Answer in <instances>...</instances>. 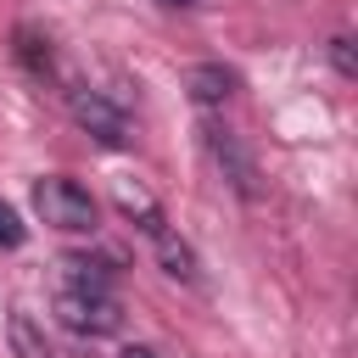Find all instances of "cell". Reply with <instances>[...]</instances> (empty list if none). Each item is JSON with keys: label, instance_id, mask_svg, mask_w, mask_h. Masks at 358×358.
<instances>
[{"label": "cell", "instance_id": "1", "mask_svg": "<svg viewBox=\"0 0 358 358\" xmlns=\"http://www.w3.org/2000/svg\"><path fill=\"white\" fill-rule=\"evenodd\" d=\"M34 207H39V218H45L50 229H62V235H90L95 218H101L95 196H90L73 173H45V179L34 185Z\"/></svg>", "mask_w": 358, "mask_h": 358}, {"label": "cell", "instance_id": "2", "mask_svg": "<svg viewBox=\"0 0 358 358\" xmlns=\"http://www.w3.org/2000/svg\"><path fill=\"white\" fill-rule=\"evenodd\" d=\"M62 95H67V112H73V123H78L84 134H95L101 145H123V140H129V117H123V106H117L112 95L78 84V78H73Z\"/></svg>", "mask_w": 358, "mask_h": 358}, {"label": "cell", "instance_id": "3", "mask_svg": "<svg viewBox=\"0 0 358 358\" xmlns=\"http://www.w3.org/2000/svg\"><path fill=\"white\" fill-rule=\"evenodd\" d=\"M201 140H207V151H213V162L224 168V179L252 201L257 196V168H252V157H246V145H241V134L229 129V123H201Z\"/></svg>", "mask_w": 358, "mask_h": 358}, {"label": "cell", "instance_id": "4", "mask_svg": "<svg viewBox=\"0 0 358 358\" xmlns=\"http://www.w3.org/2000/svg\"><path fill=\"white\" fill-rule=\"evenodd\" d=\"M56 313L73 336H112L123 324V308L117 296H78V291H62L56 296Z\"/></svg>", "mask_w": 358, "mask_h": 358}, {"label": "cell", "instance_id": "5", "mask_svg": "<svg viewBox=\"0 0 358 358\" xmlns=\"http://www.w3.org/2000/svg\"><path fill=\"white\" fill-rule=\"evenodd\" d=\"M11 56H17V67H22L34 84H56V45H50L45 28L17 22V28H11Z\"/></svg>", "mask_w": 358, "mask_h": 358}, {"label": "cell", "instance_id": "6", "mask_svg": "<svg viewBox=\"0 0 358 358\" xmlns=\"http://www.w3.org/2000/svg\"><path fill=\"white\" fill-rule=\"evenodd\" d=\"M62 280H67V291H78V296H112L117 268H112V257L67 252V257H62Z\"/></svg>", "mask_w": 358, "mask_h": 358}, {"label": "cell", "instance_id": "7", "mask_svg": "<svg viewBox=\"0 0 358 358\" xmlns=\"http://www.w3.org/2000/svg\"><path fill=\"white\" fill-rule=\"evenodd\" d=\"M190 101L196 106H224L229 95H235V73L229 67H218V62H201V67H190Z\"/></svg>", "mask_w": 358, "mask_h": 358}, {"label": "cell", "instance_id": "8", "mask_svg": "<svg viewBox=\"0 0 358 358\" xmlns=\"http://www.w3.org/2000/svg\"><path fill=\"white\" fill-rule=\"evenodd\" d=\"M151 246H157V263H162V274H173V280H185V285H196V252H190V241H179L168 224L151 235Z\"/></svg>", "mask_w": 358, "mask_h": 358}, {"label": "cell", "instance_id": "9", "mask_svg": "<svg viewBox=\"0 0 358 358\" xmlns=\"http://www.w3.org/2000/svg\"><path fill=\"white\" fill-rule=\"evenodd\" d=\"M6 341H11V358H56L50 341H45V330H39V319H34L28 308H11V319H6Z\"/></svg>", "mask_w": 358, "mask_h": 358}, {"label": "cell", "instance_id": "10", "mask_svg": "<svg viewBox=\"0 0 358 358\" xmlns=\"http://www.w3.org/2000/svg\"><path fill=\"white\" fill-rule=\"evenodd\" d=\"M330 67L341 78H358V56H352V34H330Z\"/></svg>", "mask_w": 358, "mask_h": 358}, {"label": "cell", "instance_id": "11", "mask_svg": "<svg viewBox=\"0 0 358 358\" xmlns=\"http://www.w3.org/2000/svg\"><path fill=\"white\" fill-rule=\"evenodd\" d=\"M22 235H28V229H22L17 207H11L6 196H0V246H22Z\"/></svg>", "mask_w": 358, "mask_h": 358}, {"label": "cell", "instance_id": "12", "mask_svg": "<svg viewBox=\"0 0 358 358\" xmlns=\"http://www.w3.org/2000/svg\"><path fill=\"white\" fill-rule=\"evenodd\" d=\"M117 358H162V352H157V347H140V341H129Z\"/></svg>", "mask_w": 358, "mask_h": 358}, {"label": "cell", "instance_id": "13", "mask_svg": "<svg viewBox=\"0 0 358 358\" xmlns=\"http://www.w3.org/2000/svg\"><path fill=\"white\" fill-rule=\"evenodd\" d=\"M162 11H190V6H201V0H157Z\"/></svg>", "mask_w": 358, "mask_h": 358}]
</instances>
